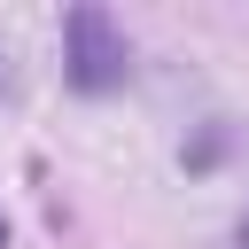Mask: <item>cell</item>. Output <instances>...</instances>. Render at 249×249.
<instances>
[{"mask_svg":"<svg viewBox=\"0 0 249 249\" xmlns=\"http://www.w3.org/2000/svg\"><path fill=\"white\" fill-rule=\"evenodd\" d=\"M62 39H70L62 62H70V86H78V93H109V86H124L132 54H124V31H117L101 8H70Z\"/></svg>","mask_w":249,"mask_h":249,"instance_id":"6da1fadb","label":"cell"},{"mask_svg":"<svg viewBox=\"0 0 249 249\" xmlns=\"http://www.w3.org/2000/svg\"><path fill=\"white\" fill-rule=\"evenodd\" d=\"M233 241H241V249H249V210H241V233H233Z\"/></svg>","mask_w":249,"mask_h":249,"instance_id":"7a4b0ae2","label":"cell"},{"mask_svg":"<svg viewBox=\"0 0 249 249\" xmlns=\"http://www.w3.org/2000/svg\"><path fill=\"white\" fill-rule=\"evenodd\" d=\"M0 249H8V226H0Z\"/></svg>","mask_w":249,"mask_h":249,"instance_id":"3957f363","label":"cell"},{"mask_svg":"<svg viewBox=\"0 0 249 249\" xmlns=\"http://www.w3.org/2000/svg\"><path fill=\"white\" fill-rule=\"evenodd\" d=\"M0 86H8V62H0Z\"/></svg>","mask_w":249,"mask_h":249,"instance_id":"277c9868","label":"cell"}]
</instances>
